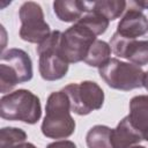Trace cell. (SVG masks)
I'll use <instances>...</instances> for the list:
<instances>
[{"label":"cell","instance_id":"12","mask_svg":"<svg viewBox=\"0 0 148 148\" xmlns=\"http://www.w3.org/2000/svg\"><path fill=\"white\" fill-rule=\"evenodd\" d=\"M142 141L140 133L131 124L128 116L123 118L111 132L112 148H132Z\"/></svg>","mask_w":148,"mask_h":148},{"label":"cell","instance_id":"13","mask_svg":"<svg viewBox=\"0 0 148 148\" xmlns=\"http://www.w3.org/2000/svg\"><path fill=\"white\" fill-rule=\"evenodd\" d=\"M53 10L62 22H77L87 12L84 1L79 0H57L53 2Z\"/></svg>","mask_w":148,"mask_h":148},{"label":"cell","instance_id":"2","mask_svg":"<svg viewBox=\"0 0 148 148\" xmlns=\"http://www.w3.org/2000/svg\"><path fill=\"white\" fill-rule=\"evenodd\" d=\"M0 116L7 120L36 124L42 117V105L37 95L28 89L9 92L0 99Z\"/></svg>","mask_w":148,"mask_h":148},{"label":"cell","instance_id":"19","mask_svg":"<svg viewBox=\"0 0 148 148\" xmlns=\"http://www.w3.org/2000/svg\"><path fill=\"white\" fill-rule=\"evenodd\" d=\"M46 148H76V146L71 140H59V141L49 143Z\"/></svg>","mask_w":148,"mask_h":148},{"label":"cell","instance_id":"9","mask_svg":"<svg viewBox=\"0 0 148 148\" xmlns=\"http://www.w3.org/2000/svg\"><path fill=\"white\" fill-rule=\"evenodd\" d=\"M110 46L117 57L125 58L139 67L148 65V40L128 39L114 32Z\"/></svg>","mask_w":148,"mask_h":148},{"label":"cell","instance_id":"6","mask_svg":"<svg viewBox=\"0 0 148 148\" xmlns=\"http://www.w3.org/2000/svg\"><path fill=\"white\" fill-rule=\"evenodd\" d=\"M96 35L81 22H75L61 34L60 50L68 64H75L86 59L87 53L96 40Z\"/></svg>","mask_w":148,"mask_h":148},{"label":"cell","instance_id":"8","mask_svg":"<svg viewBox=\"0 0 148 148\" xmlns=\"http://www.w3.org/2000/svg\"><path fill=\"white\" fill-rule=\"evenodd\" d=\"M18 16L21 21V39L28 43L40 44L51 35L50 25L45 22L43 9L37 2H23L20 7Z\"/></svg>","mask_w":148,"mask_h":148},{"label":"cell","instance_id":"17","mask_svg":"<svg viewBox=\"0 0 148 148\" xmlns=\"http://www.w3.org/2000/svg\"><path fill=\"white\" fill-rule=\"evenodd\" d=\"M27 133L17 127H3L0 130V148H16L24 143Z\"/></svg>","mask_w":148,"mask_h":148},{"label":"cell","instance_id":"7","mask_svg":"<svg viewBox=\"0 0 148 148\" xmlns=\"http://www.w3.org/2000/svg\"><path fill=\"white\" fill-rule=\"evenodd\" d=\"M64 92L68 96L71 110L79 114L86 116L95 110H99L104 103V91L94 81H82L66 86Z\"/></svg>","mask_w":148,"mask_h":148},{"label":"cell","instance_id":"4","mask_svg":"<svg viewBox=\"0 0 148 148\" xmlns=\"http://www.w3.org/2000/svg\"><path fill=\"white\" fill-rule=\"evenodd\" d=\"M61 31H52L51 35L37 45L39 56L38 69L40 76L46 81H56L62 79L68 72V62L65 60L60 50Z\"/></svg>","mask_w":148,"mask_h":148},{"label":"cell","instance_id":"1","mask_svg":"<svg viewBox=\"0 0 148 148\" xmlns=\"http://www.w3.org/2000/svg\"><path fill=\"white\" fill-rule=\"evenodd\" d=\"M71 111V103L64 90L51 92L45 105L42 133L50 139L69 138L75 131V120Z\"/></svg>","mask_w":148,"mask_h":148},{"label":"cell","instance_id":"20","mask_svg":"<svg viewBox=\"0 0 148 148\" xmlns=\"http://www.w3.org/2000/svg\"><path fill=\"white\" fill-rule=\"evenodd\" d=\"M135 5H138L139 7L143 8V9H148V0H143V1H134Z\"/></svg>","mask_w":148,"mask_h":148},{"label":"cell","instance_id":"21","mask_svg":"<svg viewBox=\"0 0 148 148\" xmlns=\"http://www.w3.org/2000/svg\"><path fill=\"white\" fill-rule=\"evenodd\" d=\"M16 148H37L34 143H30V142H24V143H22V145H20L18 147H16Z\"/></svg>","mask_w":148,"mask_h":148},{"label":"cell","instance_id":"11","mask_svg":"<svg viewBox=\"0 0 148 148\" xmlns=\"http://www.w3.org/2000/svg\"><path fill=\"white\" fill-rule=\"evenodd\" d=\"M128 119L142 140L148 141V95H138L130 101Z\"/></svg>","mask_w":148,"mask_h":148},{"label":"cell","instance_id":"15","mask_svg":"<svg viewBox=\"0 0 148 148\" xmlns=\"http://www.w3.org/2000/svg\"><path fill=\"white\" fill-rule=\"evenodd\" d=\"M111 52H112V50H111L110 44H108L104 40L96 39L92 43V45L90 46V49L87 53V57L83 61L89 66L99 68L101 66H103L111 59L110 58Z\"/></svg>","mask_w":148,"mask_h":148},{"label":"cell","instance_id":"18","mask_svg":"<svg viewBox=\"0 0 148 148\" xmlns=\"http://www.w3.org/2000/svg\"><path fill=\"white\" fill-rule=\"evenodd\" d=\"M79 22H81L82 24L88 27L90 30H92L95 32L96 36H98L106 31L110 21L96 12H87V14L83 15L79 20Z\"/></svg>","mask_w":148,"mask_h":148},{"label":"cell","instance_id":"10","mask_svg":"<svg viewBox=\"0 0 148 148\" xmlns=\"http://www.w3.org/2000/svg\"><path fill=\"white\" fill-rule=\"evenodd\" d=\"M116 32L124 38L136 39L148 32V18L139 9H128L120 18Z\"/></svg>","mask_w":148,"mask_h":148},{"label":"cell","instance_id":"5","mask_svg":"<svg viewBox=\"0 0 148 148\" xmlns=\"http://www.w3.org/2000/svg\"><path fill=\"white\" fill-rule=\"evenodd\" d=\"M98 73L105 83L112 89L130 91L143 87L145 72L141 67L132 62H125L111 58L106 64L98 68Z\"/></svg>","mask_w":148,"mask_h":148},{"label":"cell","instance_id":"16","mask_svg":"<svg viewBox=\"0 0 148 148\" xmlns=\"http://www.w3.org/2000/svg\"><path fill=\"white\" fill-rule=\"evenodd\" d=\"M112 130L105 125H95L86 136L88 148H112L111 143Z\"/></svg>","mask_w":148,"mask_h":148},{"label":"cell","instance_id":"22","mask_svg":"<svg viewBox=\"0 0 148 148\" xmlns=\"http://www.w3.org/2000/svg\"><path fill=\"white\" fill-rule=\"evenodd\" d=\"M143 87L148 90V72H145V76H143Z\"/></svg>","mask_w":148,"mask_h":148},{"label":"cell","instance_id":"3","mask_svg":"<svg viewBox=\"0 0 148 148\" xmlns=\"http://www.w3.org/2000/svg\"><path fill=\"white\" fill-rule=\"evenodd\" d=\"M32 61L22 49H9L0 58V91L9 92L16 84L32 79Z\"/></svg>","mask_w":148,"mask_h":148},{"label":"cell","instance_id":"23","mask_svg":"<svg viewBox=\"0 0 148 148\" xmlns=\"http://www.w3.org/2000/svg\"><path fill=\"white\" fill-rule=\"evenodd\" d=\"M132 148H146V147H143V146H139V145H136V146H134V147H132Z\"/></svg>","mask_w":148,"mask_h":148},{"label":"cell","instance_id":"14","mask_svg":"<svg viewBox=\"0 0 148 148\" xmlns=\"http://www.w3.org/2000/svg\"><path fill=\"white\" fill-rule=\"evenodd\" d=\"M84 3L87 12H96L109 21L118 18L126 8V1L124 0H101L92 2L84 1Z\"/></svg>","mask_w":148,"mask_h":148}]
</instances>
